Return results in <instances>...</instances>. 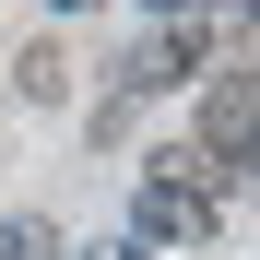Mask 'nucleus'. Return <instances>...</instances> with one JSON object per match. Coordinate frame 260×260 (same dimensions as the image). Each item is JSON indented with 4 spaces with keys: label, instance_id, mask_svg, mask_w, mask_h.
<instances>
[{
    "label": "nucleus",
    "instance_id": "5",
    "mask_svg": "<svg viewBox=\"0 0 260 260\" xmlns=\"http://www.w3.org/2000/svg\"><path fill=\"white\" fill-rule=\"evenodd\" d=\"M166 12H189V0H166Z\"/></svg>",
    "mask_w": 260,
    "mask_h": 260
},
{
    "label": "nucleus",
    "instance_id": "4",
    "mask_svg": "<svg viewBox=\"0 0 260 260\" xmlns=\"http://www.w3.org/2000/svg\"><path fill=\"white\" fill-rule=\"evenodd\" d=\"M95 260H154V248H142V237H118V248H95Z\"/></svg>",
    "mask_w": 260,
    "mask_h": 260
},
{
    "label": "nucleus",
    "instance_id": "3",
    "mask_svg": "<svg viewBox=\"0 0 260 260\" xmlns=\"http://www.w3.org/2000/svg\"><path fill=\"white\" fill-rule=\"evenodd\" d=\"M0 260H59V237L48 225H0Z\"/></svg>",
    "mask_w": 260,
    "mask_h": 260
},
{
    "label": "nucleus",
    "instance_id": "2",
    "mask_svg": "<svg viewBox=\"0 0 260 260\" xmlns=\"http://www.w3.org/2000/svg\"><path fill=\"white\" fill-rule=\"evenodd\" d=\"M201 71V24H166L142 59H130V95H166V83H189Z\"/></svg>",
    "mask_w": 260,
    "mask_h": 260
},
{
    "label": "nucleus",
    "instance_id": "1",
    "mask_svg": "<svg viewBox=\"0 0 260 260\" xmlns=\"http://www.w3.org/2000/svg\"><path fill=\"white\" fill-rule=\"evenodd\" d=\"M130 225H142V248L213 237V225H225V189H213V166H201V154H154L142 178H130Z\"/></svg>",
    "mask_w": 260,
    "mask_h": 260
}]
</instances>
